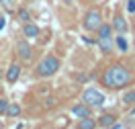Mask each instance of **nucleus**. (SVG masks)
<instances>
[{
  "label": "nucleus",
  "mask_w": 135,
  "mask_h": 129,
  "mask_svg": "<svg viewBox=\"0 0 135 129\" xmlns=\"http://www.w3.org/2000/svg\"><path fill=\"white\" fill-rule=\"evenodd\" d=\"M127 12H135V0H127Z\"/></svg>",
  "instance_id": "19"
},
{
  "label": "nucleus",
  "mask_w": 135,
  "mask_h": 129,
  "mask_svg": "<svg viewBox=\"0 0 135 129\" xmlns=\"http://www.w3.org/2000/svg\"><path fill=\"white\" fill-rule=\"evenodd\" d=\"M2 25H4V21H2V18H0V29H2Z\"/></svg>",
  "instance_id": "22"
},
{
  "label": "nucleus",
  "mask_w": 135,
  "mask_h": 129,
  "mask_svg": "<svg viewBox=\"0 0 135 129\" xmlns=\"http://www.w3.org/2000/svg\"><path fill=\"white\" fill-rule=\"evenodd\" d=\"M100 23H102V15H100V10H98V8H90V10H86L84 21H82V25H84L86 31L94 33V31L100 27Z\"/></svg>",
  "instance_id": "4"
},
{
  "label": "nucleus",
  "mask_w": 135,
  "mask_h": 129,
  "mask_svg": "<svg viewBox=\"0 0 135 129\" xmlns=\"http://www.w3.org/2000/svg\"><path fill=\"white\" fill-rule=\"evenodd\" d=\"M18 76H21V66L18 64H10V68L6 70V82H17Z\"/></svg>",
  "instance_id": "11"
},
{
  "label": "nucleus",
  "mask_w": 135,
  "mask_h": 129,
  "mask_svg": "<svg viewBox=\"0 0 135 129\" xmlns=\"http://www.w3.org/2000/svg\"><path fill=\"white\" fill-rule=\"evenodd\" d=\"M61 2H64V4H72V0H61Z\"/></svg>",
  "instance_id": "21"
},
{
  "label": "nucleus",
  "mask_w": 135,
  "mask_h": 129,
  "mask_svg": "<svg viewBox=\"0 0 135 129\" xmlns=\"http://www.w3.org/2000/svg\"><path fill=\"white\" fill-rule=\"evenodd\" d=\"M117 121V115H113V113H104L100 115L98 119H96V127H102V129H110V125Z\"/></svg>",
  "instance_id": "9"
},
{
  "label": "nucleus",
  "mask_w": 135,
  "mask_h": 129,
  "mask_svg": "<svg viewBox=\"0 0 135 129\" xmlns=\"http://www.w3.org/2000/svg\"><path fill=\"white\" fill-rule=\"evenodd\" d=\"M94 33L98 35V37H113V27H110L109 23H100V27H98Z\"/></svg>",
  "instance_id": "14"
},
{
  "label": "nucleus",
  "mask_w": 135,
  "mask_h": 129,
  "mask_svg": "<svg viewBox=\"0 0 135 129\" xmlns=\"http://www.w3.org/2000/svg\"><path fill=\"white\" fill-rule=\"evenodd\" d=\"M17 55H18L23 61H29L31 58H33V47L27 43V39H23V41L17 43Z\"/></svg>",
  "instance_id": "6"
},
{
  "label": "nucleus",
  "mask_w": 135,
  "mask_h": 129,
  "mask_svg": "<svg viewBox=\"0 0 135 129\" xmlns=\"http://www.w3.org/2000/svg\"><path fill=\"white\" fill-rule=\"evenodd\" d=\"M70 115H72L74 119H84V117H90V115H92V109L86 103H78L70 109Z\"/></svg>",
  "instance_id": "5"
},
{
  "label": "nucleus",
  "mask_w": 135,
  "mask_h": 129,
  "mask_svg": "<svg viewBox=\"0 0 135 129\" xmlns=\"http://www.w3.org/2000/svg\"><path fill=\"white\" fill-rule=\"evenodd\" d=\"M121 103L125 107H133L135 104V90H125L123 96H121Z\"/></svg>",
  "instance_id": "15"
},
{
  "label": "nucleus",
  "mask_w": 135,
  "mask_h": 129,
  "mask_svg": "<svg viewBox=\"0 0 135 129\" xmlns=\"http://www.w3.org/2000/svg\"><path fill=\"white\" fill-rule=\"evenodd\" d=\"M100 82L104 86H109V88H125V86L131 82V72H129L125 66L115 64V66H110V68H107L102 72Z\"/></svg>",
  "instance_id": "1"
},
{
  "label": "nucleus",
  "mask_w": 135,
  "mask_h": 129,
  "mask_svg": "<svg viewBox=\"0 0 135 129\" xmlns=\"http://www.w3.org/2000/svg\"><path fill=\"white\" fill-rule=\"evenodd\" d=\"M59 60L55 58V55H45L39 64H37V76H41V78H49L53 76L55 72L59 70Z\"/></svg>",
  "instance_id": "2"
},
{
  "label": "nucleus",
  "mask_w": 135,
  "mask_h": 129,
  "mask_svg": "<svg viewBox=\"0 0 135 129\" xmlns=\"http://www.w3.org/2000/svg\"><path fill=\"white\" fill-rule=\"evenodd\" d=\"M110 27H113V33H127V21L125 17L121 15V12H117L115 15V18H113V23H110Z\"/></svg>",
  "instance_id": "7"
},
{
  "label": "nucleus",
  "mask_w": 135,
  "mask_h": 129,
  "mask_svg": "<svg viewBox=\"0 0 135 129\" xmlns=\"http://www.w3.org/2000/svg\"><path fill=\"white\" fill-rule=\"evenodd\" d=\"M113 41H115V45H117V49H119V51H123V53H125L127 49H129V41H127L125 33H117V37H113Z\"/></svg>",
  "instance_id": "12"
},
{
  "label": "nucleus",
  "mask_w": 135,
  "mask_h": 129,
  "mask_svg": "<svg viewBox=\"0 0 135 129\" xmlns=\"http://www.w3.org/2000/svg\"><path fill=\"white\" fill-rule=\"evenodd\" d=\"M39 27L35 25V23H31V21H27V23H23V35H25L27 39H35V37H39Z\"/></svg>",
  "instance_id": "10"
},
{
  "label": "nucleus",
  "mask_w": 135,
  "mask_h": 129,
  "mask_svg": "<svg viewBox=\"0 0 135 129\" xmlns=\"http://www.w3.org/2000/svg\"><path fill=\"white\" fill-rule=\"evenodd\" d=\"M94 127H96V119H92V115L78 119V129H94Z\"/></svg>",
  "instance_id": "13"
},
{
  "label": "nucleus",
  "mask_w": 135,
  "mask_h": 129,
  "mask_svg": "<svg viewBox=\"0 0 135 129\" xmlns=\"http://www.w3.org/2000/svg\"><path fill=\"white\" fill-rule=\"evenodd\" d=\"M0 4H2L4 8H10V6L15 4V0H0Z\"/></svg>",
  "instance_id": "20"
},
{
  "label": "nucleus",
  "mask_w": 135,
  "mask_h": 129,
  "mask_svg": "<svg viewBox=\"0 0 135 129\" xmlns=\"http://www.w3.org/2000/svg\"><path fill=\"white\" fill-rule=\"evenodd\" d=\"M6 117H10V119H15V117H18L21 115V107H18L17 103H8V109H6V113H4Z\"/></svg>",
  "instance_id": "16"
},
{
  "label": "nucleus",
  "mask_w": 135,
  "mask_h": 129,
  "mask_svg": "<svg viewBox=\"0 0 135 129\" xmlns=\"http://www.w3.org/2000/svg\"><path fill=\"white\" fill-rule=\"evenodd\" d=\"M96 45H98V49H100L102 53H110L115 49L113 37H96Z\"/></svg>",
  "instance_id": "8"
},
{
  "label": "nucleus",
  "mask_w": 135,
  "mask_h": 129,
  "mask_svg": "<svg viewBox=\"0 0 135 129\" xmlns=\"http://www.w3.org/2000/svg\"><path fill=\"white\" fill-rule=\"evenodd\" d=\"M82 103H86L90 109H98L104 104V94H102L100 90H96L92 86H88L84 92H82Z\"/></svg>",
  "instance_id": "3"
},
{
  "label": "nucleus",
  "mask_w": 135,
  "mask_h": 129,
  "mask_svg": "<svg viewBox=\"0 0 135 129\" xmlns=\"http://www.w3.org/2000/svg\"><path fill=\"white\" fill-rule=\"evenodd\" d=\"M6 109H8V101L6 98H0V115H4Z\"/></svg>",
  "instance_id": "17"
},
{
  "label": "nucleus",
  "mask_w": 135,
  "mask_h": 129,
  "mask_svg": "<svg viewBox=\"0 0 135 129\" xmlns=\"http://www.w3.org/2000/svg\"><path fill=\"white\" fill-rule=\"evenodd\" d=\"M18 18H21L23 23H27V21H31V15H29L27 10H21V12H18Z\"/></svg>",
  "instance_id": "18"
}]
</instances>
